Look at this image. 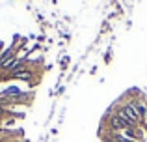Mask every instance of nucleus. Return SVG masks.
Returning a JSON list of instances; mask_svg holds the SVG:
<instances>
[{
    "mask_svg": "<svg viewBox=\"0 0 147 142\" xmlns=\"http://www.w3.org/2000/svg\"><path fill=\"white\" fill-rule=\"evenodd\" d=\"M15 77H17V79H22V80H28L32 75H30V71H19Z\"/></svg>",
    "mask_w": 147,
    "mask_h": 142,
    "instance_id": "obj_1",
    "label": "nucleus"
},
{
    "mask_svg": "<svg viewBox=\"0 0 147 142\" xmlns=\"http://www.w3.org/2000/svg\"><path fill=\"white\" fill-rule=\"evenodd\" d=\"M0 133H2V131H0Z\"/></svg>",
    "mask_w": 147,
    "mask_h": 142,
    "instance_id": "obj_2",
    "label": "nucleus"
}]
</instances>
